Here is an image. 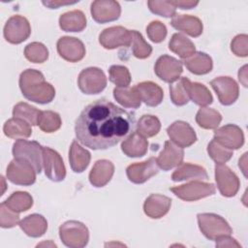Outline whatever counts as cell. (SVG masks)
I'll use <instances>...</instances> for the list:
<instances>
[{
	"instance_id": "cell-48",
	"label": "cell",
	"mask_w": 248,
	"mask_h": 248,
	"mask_svg": "<svg viewBox=\"0 0 248 248\" xmlns=\"http://www.w3.org/2000/svg\"><path fill=\"white\" fill-rule=\"evenodd\" d=\"M232 51L239 57H246L248 55V37L245 34L237 35L232 41Z\"/></svg>"
},
{
	"instance_id": "cell-3",
	"label": "cell",
	"mask_w": 248,
	"mask_h": 248,
	"mask_svg": "<svg viewBox=\"0 0 248 248\" xmlns=\"http://www.w3.org/2000/svg\"><path fill=\"white\" fill-rule=\"evenodd\" d=\"M13 155L16 159L28 161L37 173H41L43 167V147L37 141L23 139L17 140L13 145Z\"/></svg>"
},
{
	"instance_id": "cell-12",
	"label": "cell",
	"mask_w": 248,
	"mask_h": 248,
	"mask_svg": "<svg viewBox=\"0 0 248 248\" xmlns=\"http://www.w3.org/2000/svg\"><path fill=\"white\" fill-rule=\"evenodd\" d=\"M154 71L160 79L165 82L172 83L178 79L183 71L182 62L172 56L165 54L157 59Z\"/></svg>"
},
{
	"instance_id": "cell-18",
	"label": "cell",
	"mask_w": 248,
	"mask_h": 248,
	"mask_svg": "<svg viewBox=\"0 0 248 248\" xmlns=\"http://www.w3.org/2000/svg\"><path fill=\"white\" fill-rule=\"evenodd\" d=\"M168 136L174 144L181 148L189 147L197 140L194 129L185 121H175L167 129Z\"/></svg>"
},
{
	"instance_id": "cell-40",
	"label": "cell",
	"mask_w": 248,
	"mask_h": 248,
	"mask_svg": "<svg viewBox=\"0 0 248 248\" xmlns=\"http://www.w3.org/2000/svg\"><path fill=\"white\" fill-rule=\"evenodd\" d=\"M187 80L188 78L183 77L176 83L170 86V99L175 106H184L190 100L187 90Z\"/></svg>"
},
{
	"instance_id": "cell-39",
	"label": "cell",
	"mask_w": 248,
	"mask_h": 248,
	"mask_svg": "<svg viewBox=\"0 0 248 248\" xmlns=\"http://www.w3.org/2000/svg\"><path fill=\"white\" fill-rule=\"evenodd\" d=\"M131 34V47L133 55L140 59H144L150 56L152 52V47L147 44L142 35L136 30H130Z\"/></svg>"
},
{
	"instance_id": "cell-1",
	"label": "cell",
	"mask_w": 248,
	"mask_h": 248,
	"mask_svg": "<svg viewBox=\"0 0 248 248\" xmlns=\"http://www.w3.org/2000/svg\"><path fill=\"white\" fill-rule=\"evenodd\" d=\"M135 122L133 113L100 99L80 112L75 125L76 137L80 143L93 150L108 149L133 133Z\"/></svg>"
},
{
	"instance_id": "cell-47",
	"label": "cell",
	"mask_w": 248,
	"mask_h": 248,
	"mask_svg": "<svg viewBox=\"0 0 248 248\" xmlns=\"http://www.w3.org/2000/svg\"><path fill=\"white\" fill-rule=\"evenodd\" d=\"M148 38L154 43H161L167 36V27L161 21H151L146 27Z\"/></svg>"
},
{
	"instance_id": "cell-11",
	"label": "cell",
	"mask_w": 248,
	"mask_h": 248,
	"mask_svg": "<svg viewBox=\"0 0 248 248\" xmlns=\"http://www.w3.org/2000/svg\"><path fill=\"white\" fill-rule=\"evenodd\" d=\"M43 166L46 175L54 182L62 181L66 176V168L59 153L50 147H43Z\"/></svg>"
},
{
	"instance_id": "cell-31",
	"label": "cell",
	"mask_w": 248,
	"mask_h": 248,
	"mask_svg": "<svg viewBox=\"0 0 248 248\" xmlns=\"http://www.w3.org/2000/svg\"><path fill=\"white\" fill-rule=\"evenodd\" d=\"M169 48L182 59H187L196 52L195 45L181 33H175L171 36L169 43Z\"/></svg>"
},
{
	"instance_id": "cell-27",
	"label": "cell",
	"mask_w": 248,
	"mask_h": 248,
	"mask_svg": "<svg viewBox=\"0 0 248 248\" xmlns=\"http://www.w3.org/2000/svg\"><path fill=\"white\" fill-rule=\"evenodd\" d=\"M90 159L89 151L81 147L77 140H73L69 151V161L73 171L79 173L85 170L90 163Z\"/></svg>"
},
{
	"instance_id": "cell-10",
	"label": "cell",
	"mask_w": 248,
	"mask_h": 248,
	"mask_svg": "<svg viewBox=\"0 0 248 248\" xmlns=\"http://www.w3.org/2000/svg\"><path fill=\"white\" fill-rule=\"evenodd\" d=\"M215 180L217 187L224 197H233L240 186L237 175L226 165L216 164Z\"/></svg>"
},
{
	"instance_id": "cell-19",
	"label": "cell",
	"mask_w": 248,
	"mask_h": 248,
	"mask_svg": "<svg viewBox=\"0 0 248 248\" xmlns=\"http://www.w3.org/2000/svg\"><path fill=\"white\" fill-rule=\"evenodd\" d=\"M59 55L69 62H78L85 56L83 43L74 37H62L57 42Z\"/></svg>"
},
{
	"instance_id": "cell-6",
	"label": "cell",
	"mask_w": 248,
	"mask_h": 248,
	"mask_svg": "<svg viewBox=\"0 0 248 248\" xmlns=\"http://www.w3.org/2000/svg\"><path fill=\"white\" fill-rule=\"evenodd\" d=\"M170 190L177 198L186 202L198 201L215 194V186L212 183H205L201 180H192L187 184L171 187Z\"/></svg>"
},
{
	"instance_id": "cell-38",
	"label": "cell",
	"mask_w": 248,
	"mask_h": 248,
	"mask_svg": "<svg viewBox=\"0 0 248 248\" xmlns=\"http://www.w3.org/2000/svg\"><path fill=\"white\" fill-rule=\"evenodd\" d=\"M42 110L37 109L35 107L28 105L27 103H18L14 107L13 116L20 118L29 123L30 125H38Z\"/></svg>"
},
{
	"instance_id": "cell-33",
	"label": "cell",
	"mask_w": 248,
	"mask_h": 248,
	"mask_svg": "<svg viewBox=\"0 0 248 248\" xmlns=\"http://www.w3.org/2000/svg\"><path fill=\"white\" fill-rule=\"evenodd\" d=\"M113 97L117 103L128 108H138L141 104L136 87H115L113 89Z\"/></svg>"
},
{
	"instance_id": "cell-32",
	"label": "cell",
	"mask_w": 248,
	"mask_h": 248,
	"mask_svg": "<svg viewBox=\"0 0 248 248\" xmlns=\"http://www.w3.org/2000/svg\"><path fill=\"white\" fill-rule=\"evenodd\" d=\"M4 134L11 138V139H25L29 138L32 134L31 125L20 118L13 117L5 122L4 127Z\"/></svg>"
},
{
	"instance_id": "cell-14",
	"label": "cell",
	"mask_w": 248,
	"mask_h": 248,
	"mask_svg": "<svg viewBox=\"0 0 248 248\" xmlns=\"http://www.w3.org/2000/svg\"><path fill=\"white\" fill-rule=\"evenodd\" d=\"M158 171L159 166L155 157H150L144 162L132 164L126 170L127 177L131 182L136 184L144 183L149 178L156 175Z\"/></svg>"
},
{
	"instance_id": "cell-22",
	"label": "cell",
	"mask_w": 248,
	"mask_h": 248,
	"mask_svg": "<svg viewBox=\"0 0 248 248\" xmlns=\"http://www.w3.org/2000/svg\"><path fill=\"white\" fill-rule=\"evenodd\" d=\"M114 173L113 164L106 159L98 160L89 173V181L95 187H104Z\"/></svg>"
},
{
	"instance_id": "cell-21",
	"label": "cell",
	"mask_w": 248,
	"mask_h": 248,
	"mask_svg": "<svg viewBox=\"0 0 248 248\" xmlns=\"http://www.w3.org/2000/svg\"><path fill=\"white\" fill-rule=\"evenodd\" d=\"M171 205V199L160 194H151L143 203L144 213L152 218L159 219L165 216Z\"/></svg>"
},
{
	"instance_id": "cell-5",
	"label": "cell",
	"mask_w": 248,
	"mask_h": 248,
	"mask_svg": "<svg viewBox=\"0 0 248 248\" xmlns=\"http://www.w3.org/2000/svg\"><path fill=\"white\" fill-rule=\"evenodd\" d=\"M59 236L66 246L72 248L84 247L89 239L88 229L78 221H68L61 225Z\"/></svg>"
},
{
	"instance_id": "cell-8",
	"label": "cell",
	"mask_w": 248,
	"mask_h": 248,
	"mask_svg": "<svg viewBox=\"0 0 248 248\" xmlns=\"http://www.w3.org/2000/svg\"><path fill=\"white\" fill-rule=\"evenodd\" d=\"M36 170L34 167L25 160L14 159L7 168V178L14 184L29 186L36 181Z\"/></svg>"
},
{
	"instance_id": "cell-24",
	"label": "cell",
	"mask_w": 248,
	"mask_h": 248,
	"mask_svg": "<svg viewBox=\"0 0 248 248\" xmlns=\"http://www.w3.org/2000/svg\"><path fill=\"white\" fill-rule=\"evenodd\" d=\"M148 149L147 140L138 132H133L121 143L122 152L128 157H142Z\"/></svg>"
},
{
	"instance_id": "cell-50",
	"label": "cell",
	"mask_w": 248,
	"mask_h": 248,
	"mask_svg": "<svg viewBox=\"0 0 248 248\" xmlns=\"http://www.w3.org/2000/svg\"><path fill=\"white\" fill-rule=\"evenodd\" d=\"M172 3L176 8H180L182 10H190L199 4V2L194 1H172Z\"/></svg>"
},
{
	"instance_id": "cell-51",
	"label": "cell",
	"mask_w": 248,
	"mask_h": 248,
	"mask_svg": "<svg viewBox=\"0 0 248 248\" xmlns=\"http://www.w3.org/2000/svg\"><path fill=\"white\" fill-rule=\"evenodd\" d=\"M76 2H70V1H67V2H64V1H44L43 4L46 7H48L49 9H57L59 8L60 6H64V5H72V4H76Z\"/></svg>"
},
{
	"instance_id": "cell-30",
	"label": "cell",
	"mask_w": 248,
	"mask_h": 248,
	"mask_svg": "<svg viewBox=\"0 0 248 248\" xmlns=\"http://www.w3.org/2000/svg\"><path fill=\"white\" fill-rule=\"evenodd\" d=\"M186 68L195 75H205L212 70V59L204 52H195L191 57L184 59Z\"/></svg>"
},
{
	"instance_id": "cell-29",
	"label": "cell",
	"mask_w": 248,
	"mask_h": 248,
	"mask_svg": "<svg viewBox=\"0 0 248 248\" xmlns=\"http://www.w3.org/2000/svg\"><path fill=\"white\" fill-rule=\"evenodd\" d=\"M19 227L28 236L40 237L46 232L47 222L40 214H31L19 222Z\"/></svg>"
},
{
	"instance_id": "cell-41",
	"label": "cell",
	"mask_w": 248,
	"mask_h": 248,
	"mask_svg": "<svg viewBox=\"0 0 248 248\" xmlns=\"http://www.w3.org/2000/svg\"><path fill=\"white\" fill-rule=\"evenodd\" d=\"M62 121L60 115L52 110H44L41 112V116L38 125L45 133H53L61 127Z\"/></svg>"
},
{
	"instance_id": "cell-2",
	"label": "cell",
	"mask_w": 248,
	"mask_h": 248,
	"mask_svg": "<svg viewBox=\"0 0 248 248\" xmlns=\"http://www.w3.org/2000/svg\"><path fill=\"white\" fill-rule=\"evenodd\" d=\"M19 88L27 100L38 104H48L55 96L54 87L45 80L40 71L34 69H27L20 74Z\"/></svg>"
},
{
	"instance_id": "cell-17",
	"label": "cell",
	"mask_w": 248,
	"mask_h": 248,
	"mask_svg": "<svg viewBox=\"0 0 248 248\" xmlns=\"http://www.w3.org/2000/svg\"><path fill=\"white\" fill-rule=\"evenodd\" d=\"M121 8L118 2L112 0H97L91 4V15L95 21L106 23L119 18Z\"/></svg>"
},
{
	"instance_id": "cell-43",
	"label": "cell",
	"mask_w": 248,
	"mask_h": 248,
	"mask_svg": "<svg viewBox=\"0 0 248 248\" xmlns=\"http://www.w3.org/2000/svg\"><path fill=\"white\" fill-rule=\"evenodd\" d=\"M109 80L116 87H127L131 82V75L127 67L121 65H112L109 70Z\"/></svg>"
},
{
	"instance_id": "cell-13",
	"label": "cell",
	"mask_w": 248,
	"mask_h": 248,
	"mask_svg": "<svg viewBox=\"0 0 248 248\" xmlns=\"http://www.w3.org/2000/svg\"><path fill=\"white\" fill-rule=\"evenodd\" d=\"M210 85L216 92L220 103L224 106L233 104L239 95L236 81L230 77H219L210 81Z\"/></svg>"
},
{
	"instance_id": "cell-46",
	"label": "cell",
	"mask_w": 248,
	"mask_h": 248,
	"mask_svg": "<svg viewBox=\"0 0 248 248\" xmlns=\"http://www.w3.org/2000/svg\"><path fill=\"white\" fill-rule=\"evenodd\" d=\"M19 222V215L17 212L9 208L3 202L0 205V226L8 229L13 228Z\"/></svg>"
},
{
	"instance_id": "cell-34",
	"label": "cell",
	"mask_w": 248,
	"mask_h": 248,
	"mask_svg": "<svg viewBox=\"0 0 248 248\" xmlns=\"http://www.w3.org/2000/svg\"><path fill=\"white\" fill-rule=\"evenodd\" d=\"M187 90L189 98L195 104L201 107L210 105L213 101V97L210 91L203 84L199 82H192L189 78L187 80Z\"/></svg>"
},
{
	"instance_id": "cell-7",
	"label": "cell",
	"mask_w": 248,
	"mask_h": 248,
	"mask_svg": "<svg viewBox=\"0 0 248 248\" xmlns=\"http://www.w3.org/2000/svg\"><path fill=\"white\" fill-rule=\"evenodd\" d=\"M78 85L80 91L84 94H98L106 88L107 78L104 72L99 68H86L79 73Z\"/></svg>"
},
{
	"instance_id": "cell-45",
	"label": "cell",
	"mask_w": 248,
	"mask_h": 248,
	"mask_svg": "<svg viewBox=\"0 0 248 248\" xmlns=\"http://www.w3.org/2000/svg\"><path fill=\"white\" fill-rule=\"evenodd\" d=\"M147 5L153 14L164 17H173L176 14V7L173 5L172 1H148Z\"/></svg>"
},
{
	"instance_id": "cell-44",
	"label": "cell",
	"mask_w": 248,
	"mask_h": 248,
	"mask_svg": "<svg viewBox=\"0 0 248 248\" xmlns=\"http://www.w3.org/2000/svg\"><path fill=\"white\" fill-rule=\"evenodd\" d=\"M207 152L211 159L216 163V164H224L227 161H229L232 155L233 152L231 149H228L224 147L223 145L219 144L217 141L212 140L207 146Z\"/></svg>"
},
{
	"instance_id": "cell-20",
	"label": "cell",
	"mask_w": 248,
	"mask_h": 248,
	"mask_svg": "<svg viewBox=\"0 0 248 248\" xmlns=\"http://www.w3.org/2000/svg\"><path fill=\"white\" fill-rule=\"evenodd\" d=\"M183 157V149L180 146L174 144L172 141L167 140L163 150L156 159L158 166L163 170H170L175 167H178L182 163Z\"/></svg>"
},
{
	"instance_id": "cell-36",
	"label": "cell",
	"mask_w": 248,
	"mask_h": 248,
	"mask_svg": "<svg viewBox=\"0 0 248 248\" xmlns=\"http://www.w3.org/2000/svg\"><path fill=\"white\" fill-rule=\"evenodd\" d=\"M6 205L12 210L19 213L28 210L33 205V199L27 192H14L5 202Z\"/></svg>"
},
{
	"instance_id": "cell-37",
	"label": "cell",
	"mask_w": 248,
	"mask_h": 248,
	"mask_svg": "<svg viewBox=\"0 0 248 248\" xmlns=\"http://www.w3.org/2000/svg\"><path fill=\"white\" fill-rule=\"evenodd\" d=\"M161 129L160 120L149 114L142 115L137 124V132L144 138H151L156 136Z\"/></svg>"
},
{
	"instance_id": "cell-35",
	"label": "cell",
	"mask_w": 248,
	"mask_h": 248,
	"mask_svg": "<svg viewBox=\"0 0 248 248\" xmlns=\"http://www.w3.org/2000/svg\"><path fill=\"white\" fill-rule=\"evenodd\" d=\"M221 120L220 112L209 108H201L196 115V122L203 129H216Z\"/></svg>"
},
{
	"instance_id": "cell-16",
	"label": "cell",
	"mask_w": 248,
	"mask_h": 248,
	"mask_svg": "<svg viewBox=\"0 0 248 248\" xmlns=\"http://www.w3.org/2000/svg\"><path fill=\"white\" fill-rule=\"evenodd\" d=\"M213 140L228 149H238L244 143V136L242 130L234 125L228 124L214 132Z\"/></svg>"
},
{
	"instance_id": "cell-25",
	"label": "cell",
	"mask_w": 248,
	"mask_h": 248,
	"mask_svg": "<svg viewBox=\"0 0 248 248\" xmlns=\"http://www.w3.org/2000/svg\"><path fill=\"white\" fill-rule=\"evenodd\" d=\"M136 89L140 97V100L149 107H156L163 101V89L152 81H142L138 83Z\"/></svg>"
},
{
	"instance_id": "cell-15",
	"label": "cell",
	"mask_w": 248,
	"mask_h": 248,
	"mask_svg": "<svg viewBox=\"0 0 248 248\" xmlns=\"http://www.w3.org/2000/svg\"><path fill=\"white\" fill-rule=\"evenodd\" d=\"M100 44L107 49H113L119 46H130V30L122 26H112L106 28L99 36Z\"/></svg>"
},
{
	"instance_id": "cell-28",
	"label": "cell",
	"mask_w": 248,
	"mask_h": 248,
	"mask_svg": "<svg viewBox=\"0 0 248 248\" xmlns=\"http://www.w3.org/2000/svg\"><path fill=\"white\" fill-rule=\"evenodd\" d=\"M59 26L66 32H80L86 27V17L79 10L70 11L60 16Z\"/></svg>"
},
{
	"instance_id": "cell-26",
	"label": "cell",
	"mask_w": 248,
	"mask_h": 248,
	"mask_svg": "<svg viewBox=\"0 0 248 248\" xmlns=\"http://www.w3.org/2000/svg\"><path fill=\"white\" fill-rule=\"evenodd\" d=\"M173 181L182 180H206L208 174L204 168L190 163H181L171 174Z\"/></svg>"
},
{
	"instance_id": "cell-42",
	"label": "cell",
	"mask_w": 248,
	"mask_h": 248,
	"mask_svg": "<svg viewBox=\"0 0 248 248\" xmlns=\"http://www.w3.org/2000/svg\"><path fill=\"white\" fill-rule=\"evenodd\" d=\"M24 56L33 63H43L48 58V50L42 43L33 42L25 46Z\"/></svg>"
},
{
	"instance_id": "cell-49",
	"label": "cell",
	"mask_w": 248,
	"mask_h": 248,
	"mask_svg": "<svg viewBox=\"0 0 248 248\" xmlns=\"http://www.w3.org/2000/svg\"><path fill=\"white\" fill-rule=\"evenodd\" d=\"M216 246L218 247H241L239 243H237L235 241L234 238H232L229 234H225V235H221L219 237H217L216 239Z\"/></svg>"
},
{
	"instance_id": "cell-9",
	"label": "cell",
	"mask_w": 248,
	"mask_h": 248,
	"mask_svg": "<svg viewBox=\"0 0 248 248\" xmlns=\"http://www.w3.org/2000/svg\"><path fill=\"white\" fill-rule=\"evenodd\" d=\"M31 34V26L27 18L22 16H11L4 26V37L11 44H20L28 39Z\"/></svg>"
},
{
	"instance_id": "cell-52",
	"label": "cell",
	"mask_w": 248,
	"mask_h": 248,
	"mask_svg": "<svg viewBox=\"0 0 248 248\" xmlns=\"http://www.w3.org/2000/svg\"><path fill=\"white\" fill-rule=\"evenodd\" d=\"M246 69H247V66L245 65L238 72V78L245 87H247V82H246V77H247L246 73H247V71H246Z\"/></svg>"
},
{
	"instance_id": "cell-23",
	"label": "cell",
	"mask_w": 248,
	"mask_h": 248,
	"mask_svg": "<svg viewBox=\"0 0 248 248\" xmlns=\"http://www.w3.org/2000/svg\"><path fill=\"white\" fill-rule=\"evenodd\" d=\"M170 24L176 30L184 32L191 37H199L202 33V22L194 16L175 14Z\"/></svg>"
},
{
	"instance_id": "cell-4",
	"label": "cell",
	"mask_w": 248,
	"mask_h": 248,
	"mask_svg": "<svg viewBox=\"0 0 248 248\" xmlns=\"http://www.w3.org/2000/svg\"><path fill=\"white\" fill-rule=\"evenodd\" d=\"M197 217L201 232L209 240H215L217 237L225 234L231 235L232 232L228 222L219 215L214 213H200Z\"/></svg>"
}]
</instances>
